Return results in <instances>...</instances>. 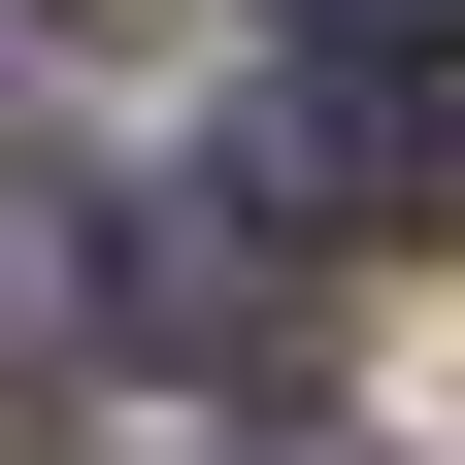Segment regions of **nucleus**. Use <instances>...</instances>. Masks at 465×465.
Masks as SVG:
<instances>
[{
  "label": "nucleus",
  "instance_id": "obj_3",
  "mask_svg": "<svg viewBox=\"0 0 465 465\" xmlns=\"http://www.w3.org/2000/svg\"><path fill=\"white\" fill-rule=\"evenodd\" d=\"M134 34H166V0H0V67H134Z\"/></svg>",
  "mask_w": 465,
  "mask_h": 465
},
{
  "label": "nucleus",
  "instance_id": "obj_4",
  "mask_svg": "<svg viewBox=\"0 0 465 465\" xmlns=\"http://www.w3.org/2000/svg\"><path fill=\"white\" fill-rule=\"evenodd\" d=\"M332 34H399V67H465V0H332Z\"/></svg>",
  "mask_w": 465,
  "mask_h": 465
},
{
  "label": "nucleus",
  "instance_id": "obj_2",
  "mask_svg": "<svg viewBox=\"0 0 465 465\" xmlns=\"http://www.w3.org/2000/svg\"><path fill=\"white\" fill-rule=\"evenodd\" d=\"M100 332H134V366H266L300 266H266V232H100Z\"/></svg>",
  "mask_w": 465,
  "mask_h": 465
},
{
  "label": "nucleus",
  "instance_id": "obj_1",
  "mask_svg": "<svg viewBox=\"0 0 465 465\" xmlns=\"http://www.w3.org/2000/svg\"><path fill=\"white\" fill-rule=\"evenodd\" d=\"M232 166L300 232H432V67H399V34H266V67H232Z\"/></svg>",
  "mask_w": 465,
  "mask_h": 465
}]
</instances>
